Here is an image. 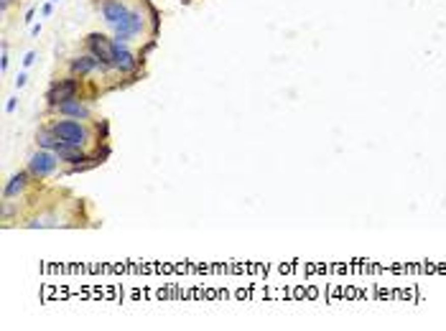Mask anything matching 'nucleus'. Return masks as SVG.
I'll list each match as a JSON object with an SVG mask.
<instances>
[{
  "instance_id": "nucleus-1",
  "label": "nucleus",
  "mask_w": 446,
  "mask_h": 331,
  "mask_svg": "<svg viewBox=\"0 0 446 331\" xmlns=\"http://www.w3.org/2000/svg\"><path fill=\"white\" fill-rule=\"evenodd\" d=\"M51 130H54L67 145H74V148H82V145H87V140H90L87 127L79 125V122H74V120H56V122L51 125Z\"/></svg>"
},
{
  "instance_id": "nucleus-2",
  "label": "nucleus",
  "mask_w": 446,
  "mask_h": 331,
  "mask_svg": "<svg viewBox=\"0 0 446 331\" xmlns=\"http://www.w3.org/2000/svg\"><path fill=\"white\" fill-rule=\"evenodd\" d=\"M143 26H145L143 13H140V11H128V16H125L120 23H115V44L130 41L133 36H138V34L143 31Z\"/></svg>"
},
{
  "instance_id": "nucleus-3",
  "label": "nucleus",
  "mask_w": 446,
  "mask_h": 331,
  "mask_svg": "<svg viewBox=\"0 0 446 331\" xmlns=\"http://www.w3.org/2000/svg\"><path fill=\"white\" fill-rule=\"evenodd\" d=\"M87 46H90V54L100 59L102 67H115V44L110 39H105L102 34H90L87 36Z\"/></svg>"
},
{
  "instance_id": "nucleus-4",
  "label": "nucleus",
  "mask_w": 446,
  "mask_h": 331,
  "mask_svg": "<svg viewBox=\"0 0 446 331\" xmlns=\"http://www.w3.org/2000/svg\"><path fill=\"white\" fill-rule=\"evenodd\" d=\"M77 92H79V79L69 77V79H59L56 84H51V89H49L46 100H49V105H51V107H56V105H62V102L74 100V97H77Z\"/></svg>"
},
{
  "instance_id": "nucleus-5",
  "label": "nucleus",
  "mask_w": 446,
  "mask_h": 331,
  "mask_svg": "<svg viewBox=\"0 0 446 331\" xmlns=\"http://www.w3.org/2000/svg\"><path fill=\"white\" fill-rule=\"evenodd\" d=\"M54 169H56V153H49L44 148L39 153H34L31 160H28V174L36 176V179H44V176L54 174Z\"/></svg>"
},
{
  "instance_id": "nucleus-6",
  "label": "nucleus",
  "mask_w": 446,
  "mask_h": 331,
  "mask_svg": "<svg viewBox=\"0 0 446 331\" xmlns=\"http://www.w3.org/2000/svg\"><path fill=\"white\" fill-rule=\"evenodd\" d=\"M125 16H128V8L120 3V0H107V3H102V18H105L110 26L120 23Z\"/></svg>"
},
{
  "instance_id": "nucleus-7",
  "label": "nucleus",
  "mask_w": 446,
  "mask_h": 331,
  "mask_svg": "<svg viewBox=\"0 0 446 331\" xmlns=\"http://www.w3.org/2000/svg\"><path fill=\"white\" fill-rule=\"evenodd\" d=\"M117 49H115V69L117 72H133L135 67H138V59L125 49V44H115Z\"/></svg>"
},
{
  "instance_id": "nucleus-8",
  "label": "nucleus",
  "mask_w": 446,
  "mask_h": 331,
  "mask_svg": "<svg viewBox=\"0 0 446 331\" xmlns=\"http://www.w3.org/2000/svg\"><path fill=\"white\" fill-rule=\"evenodd\" d=\"M36 143H39V148H44V150H54V153H56V150H62V148L67 145V143H64V140H62V138H59V135H56L51 127L41 130V133L36 135Z\"/></svg>"
},
{
  "instance_id": "nucleus-9",
  "label": "nucleus",
  "mask_w": 446,
  "mask_h": 331,
  "mask_svg": "<svg viewBox=\"0 0 446 331\" xmlns=\"http://www.w3.org/2000/svg\"><path fill=\"white\" fill-rule=\"evenodd\" d=\"M97 67H102L97 56H92V54H87V56H77V59L72 61V74H74V77H84V74H90V72L97 69Z\"/></svg>"
},
{
  "instance_id": "nucleus-10",
  "label": "nucleus",
  "mask_w": 446,
  "mask_h": 331,
  "mask_svg": "<svg viewBox=\"0 0 446 331\" xmlns=\"http://www.w3.org/2000/svg\"><path fill=\"white\" fill-rule=\"evenodd\" d=\"M56 110L62 112V115H69V117H77V120H87L90 117V110L74 97V100H69V102H62V105H56Z\"/></svg>"
},
{
  "instance_id": "nucleus-11",
  "label": "nucleus",
  "mask_w": 446,
  "mask_h": 331,
  "mask_svg": "<svg viewBox=\"0 0 446 331\" xmlns=\"http://www.w3.org/2000/svg\"><path fill=\"white\" fill-rule=\"evenodd\" d=\"M56 155H59V160H67L72 165H82L84 160H90V155L82 148H74V145H64L62 150H56Z\"/></svg>"
},
{
  "instance_id": "nucleus-12",
  "label": "nucleus",
  "mask_w": 446,
  "mask_h": 331,
  "mask_svg": "<svg viewBox=\"0 0 446 331\" xmlns=\"http://www.w3.org/2000/svg\"><path fill=\"white\" fill-rule=\"evenodd\" d=\"M26 179H28V174H16L11 181H8V186H6V199H11V196H18L23 189H26Z\"/></svg>"
},
{
  "instance_id": "nucleus-13",
  "label": "nucleus",
  "mask_w": 446,
  "mask_h": 331,
  "mask_svg": "<svg viewBox=\"0 0 446 331\" xmlns=\"http://www.w3.org/2000/svg\"><path fill=\"white\" fill-rule=\"evenodd\" d=\"M0 69H8V51H6V44H3V56H0Z\"/></svg>"
},
{
  "instance_id": "nucleus-14",
  "label": "nucleus",
  "mask_w": 446,
  "mask_h": 331,
  "mask_svg": "<svg viewBox=\"0 0 446 331\" xmlns=\"http://www.w3.org/2000/svg\"><path fill=\"white\" fill-rule=\"evenodd\" d=\"M34 59H36V54H34V51H28V54H26V59H23V64H26V67H31V64H34Z\"/></svg>"
},
{
  "instance_id": "nucleus-15",
  "label": "nucleus",
  "mask_w": 446,
  "mask_h": 331,
  "mask_svg": "<svg viewBox=\"0 0 446 331\" xmlns=\"http://www.w3.org/2000/svg\"><path fill=\"white\" fill-rule=\"evenodd\" d=\"M26 79H28L26 74H18V79H16V87H23V84H26Z\"/></svg>"
},
{
  "instance_id": "nucleus-16",
  "label": "nucleus",
  "mask_w": 446,
  "mask_h": 331,
  "mask_svg": "<svg viewBox=\"0 0 446 331\" xmlns=\"http://www.w3.org/2000/svg\"><path fill=\"white\" fill-rule=\"evenodd\" d=\"M51 11H54V6H51V3H46V6H44V11H41V13H44V16H51Z\"/></svg>"
},
{
  "instance_id": "nucleus-17",
  "label": "nucleus",
  "mask_w": 446,
  "mask_h": 331,
  "mask_svg": "<svg viewBox=\"0 0 446 331\" xmlns=\"http://www.w3.org/2000/svg\"><path fill=\"white\" fill-rule=\"evenodd\" d=\"M16 105H18L16 100H8V105H6V110H8V112H13V110H16Z\"/></svg>"
},
{
  "instance_id": "nucleus-18",
  "label": "nucleus",
  "mask_w": 446,
  "mask_h": 331,
  "mask_svg": "<svg viewBox=\"0 0 446 331\" xmlns=\"http://www.w3.org/2000/svg\"><path fill=\"white\" fill-rule=\"evenodd\" d=\"M11 3H13V0H3V11H6V8H8Z\"/></svg>"
},
{
  "instance_id": "nucleus-19",
  "label": "nucleus",
  "mask_w": 446,
  "mask_h": 331,
  "mask_svg": "<svg viewBox=\"0 0 446 331\" xmlns=\"http://www.w3.org/2000/svg\"><path fill=\"white\" fill-rule=\"evenodd\" d=\"M51 3H59V0H51Z\"/></svg>"
}]
</instances>
